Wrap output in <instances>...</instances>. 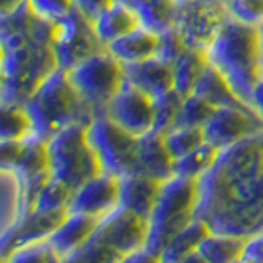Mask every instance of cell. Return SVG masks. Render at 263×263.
I'll return each mask as SVG.
<instances>
[{"mask_svg": "<svg viewBox=\"0 0 263 263\" xmlns=\"http://www.w3.org/2000/svg\"><path fill=\"white\" fill-rule=\"evenodd\" d=\"M206 58L208 64L228 79L239 99L251 107L253 89L263 78L257 26L243 24L228 14L218 38L206 52Z\"/></svg>", "mask_w": 263, "mask_h": 263, "instance_id": "obj_1", "label": "cell"}, {"mask_svg": "<svg viewBox=\"0 0 263 263\" xmlns=\"http://www.w3.org/2000/svg\"><path fill=\"white\" fill-rule=\"evenodd\" d=\"M200 180L178 176L162 182L157 206L148 218V241L145 251L133 255L129 261H160L166 243L182 228L198 218L200 206Z\"/></svg>", "mask_w": 263, "mask_h": 263, "instance_id": "obj_2", "label": "cell"}, {"mask_svg": "<svg viewBox=\"0 0 263 263\" xmlns=\"http://www.w3.org/2000/svg\"><path fill=\"white\" fill-rule=\"evenodd\" d=\"M55 69L58 60L50 42L36 36L2 42V103H26Z\"/></svg>", "mask_w": 263, "mask_h": 263, "instance_id": "obj_3", "label": "cell"}, {"mask_svg": "<svg viewBox=\"0 0 263 263\" xmlns=\"http://www.w3.org/2000/svg\"><path fill=\"white\" fill-rule=\"evenodd\" d=\"M26 107L34 121L36 139L50 141L55 133L78 121H89L91 111L83 103L66 69H55L26 99Z\"/></svg>", "mask_w": 263, "mask_h": 263, "instance_id": "obj_4", "label": "cell"}, {"mask_svg": "<svg viewBox=\"0 0 263 263\" xmlns=\"http://www.w3.org/2000/svg\"><path fill=\"white\" fill-rule=\"evenodd\" d=\"M87 123L89 121L71 123L48 141L52 174L62 178L73 190L103 172L87 139Z\"/></svg>", "mask_w": 263, "mask_h": 263, "instance_id": "obj_5", "label": "cell"}, {"mask_svg": "<svg viewBox=\"0 0 263 263\" xmlns=\"http://www.w3.org/2000/svg\"><path fill=\"white\" fill-rule=\"evenodd\" d=\"M67 73L93 117L105 113L125 83L123 64L107 48L79 62Z\"/></svg>", "mask_w": 263, "mask_h": 263, "instance_id": "obj_6", "label": "cell"}, {"mask_svg": "<svg viewBox=\"0 0 263 263\" xmlns=\"http://www.w3.org/2000/svg\"><path fill=\"white\" fill-rule=\"evenodd\" d=\"M87 139L99 158L103 172L115 174L121 178L137 171L139 137L125 131L105 113L89 119Z\"/></svg>", "mask_w": 263, "mask_h": 263, "instance_id": "obj_7", "label": "cell"}, {"mask_svg": "<svg viewBox=\"0 0 263 263\" xmlns=\"http://www.w3.org/2000/svg\"><path fill=\"white\" fill-rule=\"evenodd\" d=\"M52 48L58 60V67L66 71L93 53L105 50V46L99 42L93 30V22L78 8L52 22Z\"/></svg>", "mask_w": 263, "mask_h": 263, "instance_id": "obj_8", "label": "cell"}, {"mask_svg": "<svg viewBox=\"0 0 263 263\" xmlns=\"http://www.w3.org/2000/svg\"><path fill=\"white\" fill-rule=\"evenodd\" d=\"M91 239L107 248L119 261H129L133 255L145 251L148 241V220L119 206L101 220Z\"/></svg>", "mask_w": 263, "mask_h": 263, "instance_id": "obj_9", "label": "cell"}, {"mask_svg": "<svg viewBox=\"0 0 263 263\" xmlns=\"http://www.w3.org/2000/svg\"><path fill=\"white\" fill-rule=\"evenodd\" d=\"M228 18L224 0H188L176 8V24L188 48L208 52Z\"/></svg>", "mask_w": 263, "mask_h": 263, "instance_id": "obj_10", "label": "cell"}, {"mask_svg": "<svg viewBox=\"0 0 263 263\" xmlns=\"http://www.w3.org/2000/svg\"><path fill=\"white\" fill-rule=\"evenodd\" d=\"M263 131V119L248 105L218 107L204 125V137L220 151L237 145Z\"/></svg>", "mask_w": 263, "mask_h": 263, "instance_id": "obj_11", "label": "cell"}, {"mask_svg": "<svg viewBox=\"0 0 263 263\" xmlns=\"http://www.w3.org/2000/svg\"><path fill=\"white\" fill-rule=\"evenodd\" d=\"M105 115L131 135L143 137L155 129V97L125 79Z\"/></svg>", "mask_w": 263, "mask_h": 263, "instance_id": "obj_12", "label": "cell"}, {"mask_svg": "<svg viewBox=\"0 0 263 263\" xmlns=\"http://www.w3.org/2000/svg\"><path fill=\"white\" fill-rule=\"evenodd\" d=\"M121 206V178L109 172H101L87 180L73 192L69 212L89 214L95 218H105Z\"/></svg>", "mask_w": 263, "mask_h": 263, "instance_id": "obj_13", "label": "cell"}, {"mask_svg": "<svg viewBox=\"0 0 263 263\" xmlns=\"http://www.w3.org/2000/svg\"><path fill=\"white\" fill-rule=\"evenodd\" d=\"M69 210L64 212H42L32 210L24 214L16 224L4 232L0 237V257L6 259L14 250L28 246V243H36L50 239L53 232L58 230V226L64 222Z\"/></svg>", "mask_w": 263, "mask_h": 263, "instance_id": "obj_14", "label": "cell"}, {"mask_svg": "<svg viewBox=\"0 0 263 263\" xmlns=\"http://www.w3.org/2000/svg\"><path fill=\"white\" fill-rule=\"evenodd\" d=\"M99 224H101V218L79 214V212H67L64 222L50 236V243L62 257V261H66L71 253H76L91 239Z\"/></svg>", "mask_w": 263, "mask_h": 263, "instance_id": "obj_15", "label": "cell"}, {"mask_svg": "<svg viewBox=\"0 0 263 263\" xmlns=\"http://www.w3.org/2000/svg\"><path fill=\"white\" fill-rule=\"evenodd\" d=\"M123 69H125V79L129 83L141 87L153 97L174 87V67L168 62L160 60L158 55L133 64H123Z\"/></svg>", "mask_w": 263, "mask_h": 263, "instance_id": "obj_16", "label": "cell"}, {"mask_svg": "<svg viewBox=\"0 0 263 263\" xmlns=\"http://www.w3.org/2000/svg\"><path fill=\"white\" fill-rule=\"evenodd\" d=\"M160 188H162V180L141 172H131L127 176H121V206L148 220L157 206Z\"/></svg>", "mask_w": 263, "mask_h": 263, "instance_id": "obj_17", "label": "cell"}, {"mask_svg": "<svg viewBox=\"0 0 263 263\" xmlns=\"http://www.w3.org/2000/svg\"><path fill=\"white\" fill-rule=\"evenodd\" d=\"M158 180H168L174 176V158L171 157L164 135L151 131L139 137V155H137V171Z\"/></svg>", "mask_w": 263, "mask_h": 263, "instance_id": "obj_18", "label": "cell"}, {"mask_svg": "<svg viewBox=\"0 0 263 263\" xmlns=\"http://www.w3.org/2000/svg\"><path fill=\"white\" fill-rule=\"evenodd\" d=\"M139 26H141L139 12L133 10L127 4H121L117 0L111 2L105 10L93 20V30L105 48L109 44H113L115 40L123 38L129 32L137 30Z\"/></svg>", "mask_w": 263, "mask_h": 263, "instance_id": "obj_19", "label": "cell"}, {"mask_svg": "<svg viewBox=\"0 0 263 263\" xmlns=\"http://www.w3.org/2000/svg\"><path fill=\"white\" fill-rule=\"evenodd\" d=\"M158 42L160 34H155L145 26H139L137 30L129 32L127 36L115 40L113 44L107 46V50L117 58L121 64H133L155 58L158 53Z\"/></svg>", "mask_w": 263, "mask_h": 263, "instance_id": "obj_20", "label": "cell"}, {"mask_svg": "<svg viewBox=\"0 0 263 263\" xmlns=\"http://www.w3.org/2000/svg\"><path fill=\"white\" fill-rule=\"evenodd\" d=\"M210 232V224L204 218H194L166 243L160 255V261H186L194 251H198L200 243L206 239Z\"/></svg>", "mask_w": 263, "mask_h": 263, "instance_id": "obj_21", "label": "cell"}, {"mask_svg": "<svg viewBox=\"0 0 263 263\" xmlns=\"http://www.w3.org/2000/svg\"><path fill=\"white\" fill-rule=\"evenodd\" d=\"M194 93L210 101L214 107H234V105H246L239 95L234 91V87L228 83V79L216 69L214 66H206L204 73L198 79ZM250 107V105H248Z\"/></svg>", "mask_w": 263, "mask_h": 263, "instance_id": "obj_22", "label": "cell"}, {"mask_svg": "<svg viewBox=\"0 0 263 263\" xmlns=\"http://www.w3.org/2000/svg\"><path fill=\"white\" fill-rule=\"evenodd\" d=\"M243 236H232V234H220L210 232L206 239L200 243L198 253L202 255L204 261L210 263H234L241 259V253L246 248Z\"/></svg>", "mask_w": 263, "mask_h": 263, "instance_id": "obj_23", "label": "cell"}, {"mask_svg": "<svg viewBox=\"0 0 263 263\" xmlns=\"http://www.w3.org/2000/svg\"><path fill=\"white\" fill-rule=\"evenodd\" d=\"M208 66V58L206 52L202 50H194V48H188L174 64V89L182 95H190L194 93L198 79L204 73V69Z\"/></svg>", "mask_w": 263, "mask_h": 263, "instance_id": "obj_24", "label": "cell"}, {"mask_svg": "<svg viewBox=\"0 0 263 263\" xmlns=\"http://www.w3.org/2000/svg\"><path fill=\"white\" fill-rule=\"evenodd\" d=\"M2 141H28L36 139L34 121L26 103H2Z\"/></svg>", "mask_w": 263, "mask_h": 263, "instance_id": "obj_25", "label": "cell"}, {"mask_svg": "<svg viewBox=\"0 0 263 263\" xmlns=\"http://www.w3.org/2000/svg\"><path fill=\"white\" fill-rule=\"evenodd\" d=\"M220 148L210 145L208 141L194 148L192 153H188L186 157L174 160V174L178 176H188V178H202L206 172L216 164V160L220 157Z\"/></svg>", "mask_w": 263, "mask_h": 263, "instance_id": "obj_26", "label": "cell"}, {"mask_svg": "<svg viewBox=\"0 0 263 263\" xmlns=\"http://www.w3.org/2000/svg\"><path fill=\"white\" fill-rule=\"evenodd\" d=\"M176 0H146L137 12L141 18V26L155 34H162L176 24Z\"/></svg>", "mask_w": 263, "mask_h": 263, "instance_id": "obj_27", "label": "cell"}, {"mask_svg": "<svg viewBox=\"0 0 263 263\" xmlns=\"http://www.w3.org/2000/svg\"><path fill=\"white\" fill-rule=\"evenodd\" d=\"M164 143L174 160L186 157L194 148L206 143L204 137V127H186V125H176L164 135Z\"/></svg>", "mask_w": 263, "mask_h": 263, "instance_id": "obj_28", "label": "cell"}, {"mask_svg": "<svg viewBox=\"0 0 263 263\" xmlns=\"http://www.w3.org/2000/svg\"><path fill=\"white\" fill-rule=\"evenodd\" d=\"M182 103H184V95L178 93L174 87L157 95L155 97V129L153 131L162 133V135L171 131L178 121Z\"/></svg>", "mask_w": 263, "mask_h": 263, "instance_id": "obj_29", "label": "cell"}, {"mask_svg": "<svg viewBox=\"0 0 263 263\" xmlns=\"http://www.w3.org/2000/svg\"><path fill=\"white\" fill-rule=\"evenodd\" d=\"M73 188L69 184H66L62 178L53 176L46 182V186L42 188L36 202V208L34 210L42 212H64L69 210V204H71V198H73Z\"/></svg>", "mask_w": 263, "mask_h": 263, "instance_id": "obj_30", "label": "cell"}, {"mask_svg": "<svg viewBox=\"0 0 263 263\" xmlns=\"http://www.w3.org/2000/svg\"><path fill=\"white\" fill-rule=\"evenodd\" d=\"M218 107H214L210 101H206L204 97H200L198 93H190L184 97V103L180 109V115L176 125H186V127H204L212 115L216 113ZM174 125V127H176Z\"/></svg>", "mask_w": 263, "mask_h": 263, "instance_id": "obj_31", "label": "cell"}, {"mask_svg": "<svg viewBox=\"0 0 263 263\" xmlns=\"http://www.w3.org/2000/svg\"><path fill=\"white\" fill-rule=\"evenodd\" d=\"M4 261H40V263H48V261H62V257L58 255V251L53 250V246L50 243V239H44V241H36V243H28L22 246L18 250H14Z\"/></svg>", "mask_w": 263, "mask_h": 263, "instance_id": "obj_32", "label": "cell"}, {"mask_svg": "<svg viewBox=\"0 0 263 263\" xmlns=\"http://www.w3.org/2000/svg\"><path fill=\"white\" fill-rule=\"evenodd\" d=\"M228 14L243 24L261 26L263 24V0H224Z\"/></svg>", "mask_w": 263, "mask_h": 263, "instance_id": "obj_33", "label": "cell"}, {"mask_svg": "<svg viewBox=\"0 0 263 263\" xmlns=\"http://www.w3.org/2000/svg\"><path fill=\"white\" fill-rule=\"evenodd\" d=\"M28 4L32 6L38 18L48 22H55L71 10H76V0H28Z\"/></svg>", "mask_w": 263, "mask_h": 263, "instance_id": "obj_34", "label": "cell"}, {"mask_svg": "<svg viewBox=\"0 0 263 263\" xmlns=\"http://www.w3.org/2000/svg\"><path fill=\"white\" fill-rule=\"evenodd\" d=\"M186 50H188V46H186V42L182 40V36H180V32H178L176 26L168 28L166 32L160 34L158 53H157L160 60H164V62H168V64H174Z\"/></svg>", "mask_w": 263, "mask_h": 263, "instance_id": "obj_35", "label": "cell"}, {"mask_svg": "<svg viewBox=\"0 0 263 263\" xmlns=\"http://www.w3.org/2000/svg\"><path fill=\"white\" fill-rule=\"evenodd\" d=\"M239 261H259L263 263V230L248 236L246 239V248L241 253Z\"/></svg>", "mask_w": 263, "mask_h": 263, "instance_id": "obj_36", "label": "cell"}, {"mask_svg": "<svg viewBox=\"0 0 263 263\" xmlns=\"http://www.w3.org/2000/svg\"><path fill=\"white\" fill-rule=\"evenodd\" d=\"M111 2H115V0H76V8H78L85 18H89L93 22Z\"/></svg>", "mask_w": 263, "mask_h": 263, "instance_id": "obj_37", "label": "cell"}, {"mask_svg": "<svg viewBox=\"0 0 263 263\" xmlns=\"http://www.w3.org/2000/svg\"><path fill=\"white\" fill-rule=\"evenodd\" d=\"M251 107L253 111L263 119V78L257 81L255 89H253V95H251Z\"/></svg>", "mask_w": 263, "mask_h": 263, "instance_id": "obj_38", "label": "cell"}, {"mask_svg": "<svg viewBox=\"0 0 263 263\" xmlns=\"http://www.w3.org/2000/svg\"><path fill=\"white\" fill-rule=\"evenodd\" d=\"M26 0H2V14L12 12L14 8H18L20 4H24Z\"/></svg>", "mask_w": 263, "mask_h": 263, "instance_id": "obj_39", "label": "cell"}, {"mask_svg": "<svg viewBox=\"0 0 263 263\" xmlns=\"http://www.w3.org/2000/svg\"><path fill=\"white\" fill-rule=\"evenodd\" d=\"M117 2H121V4H127V6H131L133 10H139V8L145 4L146 0H117Z\"/></svg>", "mask_w": 263, "mask_h": 263, "instance_id": "obj_40", "label": "cell"}, {"mask_svg": "<svg viewBox=\"0 0 263 263\" xmlns=\"http://www.w3.org/2000/svg\"><path fill=\"white\" fill-rule=\"evenodd\" d=\"M257 32H259V55H261V66H263V24L257 26Z\"/></svg>", "mask_w": 263, "mask_h": 263, "instance_id": "obj_41", "label": "cell"}]
</instances>
